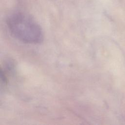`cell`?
<instances>
[{
	"label": "cell",
	"instance_id": "cell-1",
	"mask_svg": "<svg viewBox=\"0 0 125 125\" xmlns=\"http://www.w3.org/2000/svg\"><path fill=\"white\" fill-rule=\"evenodd\" d=\"M7 25L11 34L17 39L28 43H37L43 39L42 30L30 16L15 13L8 19Z\"/></svg>",
	"mask_w": 125,
	"mask_h": 125
}]
</instances>
